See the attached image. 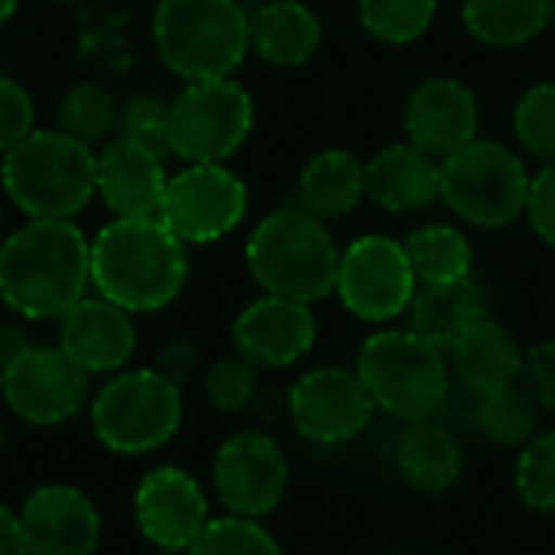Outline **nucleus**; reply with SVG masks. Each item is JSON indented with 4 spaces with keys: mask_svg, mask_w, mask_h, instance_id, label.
Masks as SVG:
<instances>
[{
    "mask_svg": "<svg viewBox=\"0 0 555 555\" xmlns=\"http://www.w3.org/2000/svg\"><path fill=\"white\" fill-rule=\"evenodd\" d=\"M91 283V241L72 221L29 218L0 241V299L23 319H62Z\"/></svg>",
    "mask_w": 555,
    "mask_h": 555,
    "instance_id": "nucleus-1",
    "label": "nucleus"
},
{
    "mask_svg": "<svg viewBox=\"0 0 555 555\" xmlns=\"http://www.w3.org/2000/svg\"><path fill=\"white\" fill-rule=\"evenodd\" d=\"M185 247L159 218H114L91 241V286L127 312L166 309L189 280Z\"/></svg>",
    "mask_w": 555,
    "mask_h": 555,
    "instance_id": "nucleus-2",
    "label": "nucleus"
},
{
    "mask_svg": "<svg viewBox=\"0 0 555 555\" xmlns=\"http://www.w3.org/2000/svg\"><path fill=\"white\" fill-rule=\"evenodd\" d=\"M0 182L23 215L72 221L98 195V153L59 127L33 130L3 153Z\"/></svg>",
    "mask_w": 555,
    "mask_h": 555,
    "instance_id": "nucleus-3",
    "label": "nucleus"
},
{
    "mask_svg": "<svg viewBox=\"0 0 555 555\" xmlns=\"http://www.w3.org/2000/svg\"><path fill=\"white\" fill-rule=\"evenodd\" d=\"M247 270L270 293L296 302H319L335 293L341 250L325 221L299 205L267 215L247 241Z\"/></svg>",
    "mask_w": 555,
    "mask_h": 555,
    "instance_id": "nucleus-4",
    "label": "nucleus"
},
{
    "mask_svg": "<svg viewBox=\"0 0 555 555\" xmlns=\"http://www.w3.org/2000/svg\"><path fill=\"white\" fill-rule=\"evenodd\" d=\"M358 377L377 410L403 423L433 420L452 390L446 351L413 328L374 332L358 351Z\"/></svg>",
    "mask_w": 555,
    "mask_h": 555,
    "instance_id": "nucleus-5",
    "label": "nucleus"
},
{
    "mask_svg": "<svg viewBox=\"0 0 555 555\" xmlns=\"http://www.w3.org/2000/svg\"><path fill=\"white\" fill-rule=\"evenodd\" d=\"M153 42L185 81L231 78L250 52V16L234 0H159Z\"/></svg>",
    "mask_w": 555,
    "mask_h": 555,
    "instance_id": "nucleus-6",
    "label": "nucleus"
},
{
    "mask_svg": "<svg viewBox=\"0 0 555 555\" xmlns=\"http://www.w3.org/2000/svg\"><path fill=\"white\" fill-rule=\"evenodd\" d=\"M439 198L478 228H507L527 215L530 172L507 146L472 140L439 159Z\"/></svg>",
    "mask_w": 555,
    "mask_h": 555,
    "instance_id": "nucleus-7",
    "label": "nucleus"
},
{
    "mask_svg": "<svg viewBox=\"0 0 555 555\" xmlns=\"http://www.w3.org/2000/svg\"><path fill=\"white\" fill-rule=\"evenodd\" d=\"M91 423L101 446L117 455L156 452L182 426V390L156 367L124 371L94 397Z\"/></svg>",
    "mask_w": 555,
    "mask_h": 555,
    "instance_id": "nucleus-8",
    "label": "nucleus"
},
{
    "mask_svg": "<svg viewBox=\"0 0 555 555\" xmlns=\"http://www.w3.org/2000/svg\"><path fill=\"white\" fill-rule=\"evenodd\" d=\"M254 127V101L231 78L189 81L169 104V153L185 163H224Z\"/></svg>",
    "mask_w": 555,
    "mask_h": 555,
    "instance_id": "nucleus-9",
    "label": "nucleus"
},
{
    "mask_svg": "<svg viewBox=\"0 0 555 555\" xmlns=\"http://www.w3.org/2000/svg\"><path fill=\"white\" fill-rule=\"evenodd\" d=\"M247 215V185L224 163H189L169 176L159 221L182 244H211L231 234Z\"/></svg>",
    "mask_w": 555,
    "mask_h": 555,
    "instance_id": "nucleus-10",
    "label": "nucleus"
},
{
    "mask_svg": "<svg viewBox=\"0 0 555 555\" xmlns=\"http://www.w3.org/2000/svg\"><path fill=\"white\" fill-rule=\"evenodd\" d=\"M420 283L406 247L384 234H364L341 250L335 293L345 309L364 322H390L403 315Z\"/></svg>",
    "mask_w": 555,
    "mask_h": 555,
    "instance_id": "nucleus-11",
    "label": "nucleus"
},
{
    "mask_svg": "<svg viewBox=\"0 0 555 555\" xmlns=\"http://www.w3.org/2000/svg\"><path fill=\"white\" fill-rule=\"evenodd\" d=\"M13 416L29 426L68 423L88 400V371H81L59 345H29L7 371L3 393Z\"/></svg>",
    "mask_w": 555,
    "mask_h": 555,
    "instance_id": "nucleus-12",
    "label": "nucleus"
},
{
    "mask_svg": "<svg viewBox=\"0 0 555 555\" xmlns=\"http://www.w3.org/2000/svg\"><path fill=\"white\" fill-rule=\"evenodd\" d=\"M374 410L377 406L358 371L348 367L309 371L289 390V420L296 433L315 446H341L358 439Z\"/></svg>",
    "mask_w": 555,
    "mask_h": 555,
    "instance_id": "nucleus-13",
    "label": "nucleus"
},
{
    "mask_svg": "<svg viewBox=\"0 0 555 555\" xmlns=\"http://www.w3.org/2000/svg\"><path fill=\"white\" fill-rule=\"evenodd\" d=\"M211 481L228 514L260 520L280 507L289 485V465L270 436L237 433L218 449Z\"/></svg>",
    "mask_w": 555,
    "mask_h": 555,
    "instance_id": "nucleus-14",
    "label": "nucleus"
},
{
    "mask_svg": "<svg viewBox=\"0 0 555 555\" xmlns=\"http://www.w3.org/2000/svg\"><path fill=\"white\" fill-rule=\"evenodd\" d=\"M140 533L166 553L189 550L208 527V498L202 485L182 468L150 472L133 498Z\"/></svg>",
    "mask_w": 555,
    "mask_h": 555,
    "instance_id": "nucleus-15",
    "label": "nucleus"
},
{
    "mask_svg": "<svg viewBox=\"0 0 555 555\" xmlns=\"http://www.w3.org/2000/svg\"><path fill=\"white\" fill-rule=\"evenodd\" d=\"M315 345V315L309 302L263 296L234 322V348L254 367H289Z\"/></svg>",
    "mask_w": 555,
    "mask_h": 555,
    "instance_id": "nucleus-16",
    "label": "nucleus"
},
{
    "mask_svg": "<svg viewBox=\"0 0 555 555\" xmlns=\"http://www.w3.org/2000/svg\"><path fill=\"white\" fill-rule=\"evenodd\" d=\"M20 517L29 555H94L101 543V517L72 485L36 488Z\"/></svg>",
    "mask_w": 555,
    "mask_h": 555,
    "instance_id": "nucleus-17",
    "label": "nucleus"
},
{
    "mask_svg": "<svg viewBox=\"0 0 555 555\" xmlns=\"http://www.w3.org/2000/svg\"><path fill=\"white\" fill-rule=\"evenodd\" d=\"M478 101L472 88L455 78H429L423 81L403 114V127L413 146L429 153L433 159H446L478 140Z\"/></svg>",
    "mask_w": 555,
    "mask_h": 555,
    "instance_id": "nucleus-18",
    "label": "nucleus"
},
{
    "mask_svg": "<svg viewBox=\"0 0 555 555\" xmlns=\"http://www.w3.org/2000/svg\"><path fill=\"white\" fill-rule=\"evenodd\" d=\"M59 348L88 374H111L120 371L137 351V328L130 312L98 299L75 302L59 319Z\"/></svg>",
    "mask_w": 555,
    "mask_h": 555,
    "instance_id": "nucleus-19",
    "label": "nucleus"
},
{
    "mask_svg": "<svg viewBox=\"0 0 555 555\" xmlns=\"http://www.w3.org/2000/svg\"><path fill=\"white\" fill-rule=\"evenodd\" d=\"M163 156L127 137H111L98 153V195L114 218H156L166 192Z\"/></svg>",
    "mask_w": 555,
    "mask_h": 555,
    "instance_id": "nucleus-20",
    "label": "nucleus"
},
{
    "mask_svg": "<svg viewBox=\"0 0 555 555\" xmlns=\"http://www.w3.org/2000/svg\"><path fill=\"white\" fill-rule=\"evenodd\" d=\"M367 198L390 215H406L439 198V163L413 143H393L364 163Z\"/></svg>",
    "mask_w": 555,
    "mask_h": 555,
    "instance_id": "nucleus-21",
    "label": "nucleus"
},
{
    "mask_svg": "<svg viewBox=\"0 0 555 555\" xmlns=\"http://www.w3.org/2000/svg\"><path fill=\"white\" fill-rule=\"evenodd\" d=\"M449 354H452V371H455L459 384L475 400L498 393L504 387H514L520 380L524 348L491 315H485L475 328H468L465 338Z\"/></svg>",
    "mask_w": 555,
    "mask_h": 555,
    "instance_id": "nucleus-22",
    "label": "nucleus"
},
{
    "mask_svg": "<svg viewBox=\"0 0 555 555\" xmlns=\"http://www.w3.org/2000/svg\"><path fill=\"white\" fill-rule=\"evenodd\" d=\"M410 328L433 341L442 351H452L468 328H475L488 315L485 289L468 276L455 283L420 286L410 302Z\"/></svg>",
    "mask_w": 555,
    "mask_h": 555,
    "instance_id": "nucleus-23",
    "label": "nucleus"
},
{
    "mask_svg": "<svg viewBox=\"0 0 555 555\" xmlns=\"http://www.w3.org/2000/svg\"><path fill=\"white\" fill-rule=\"evenodd\" d=\"M322 46L319 16L299 0H270L250 13V49L270 65H302Z\"/></svg>",
    "mask_w": 555,
    "mask_h": 555,
    "instance_id": "nucleus-24",
    "label": "nucleus"
},
{
    "mask_svg": "<svg viewBox=\"0 0 555 555\" xmlns=\"http://www.w3.org/2000/svg\"><path fill=\"white\" fill-rule=\"evenodd\" d=\"M361 198H367L364 185V163L348 150H322L315 153L296 189V205L319 221H335L351 215Z\"/></svg>",
    "mask_w": 555,
    "mask_h": 555,
    "instance_id": "nucleus-25",
    "label": "nucleus"
},
{
    "mask_svg": "<svg viewBox=\"0 0 555 555\" xmlns=\"http://www.w3.org/2000/svg\"><path fill=\"white\" fill-rule=\"evenodd\" d=\"M397 465L406 485L420 494H446L462 478V446L452 429L436 420L406 423Z\"/></svg>",
    "mask_w": 555,
    "mask_h": 555,
    "instance_id": "nucleus-26",
    "label": "nucleus"
},
{
    "mask_svg": "<svg viewBox=\"0 0 555 555\" xmlns=\"http://www.w3.org/2000/svg\"><path fill=\"white\" fill-rule=\"evenodd\" d=\"M465 26L488 46H524L550 26L546 0H465Z\"/></svg>",
    "mask_w": 555,
    "mask_h": 555,
    "instance_id": "nucleus-27",
    "label": "nucleus"
},
{
    "mask_svg": "<svg viewBox=\"0 0 555 555\" xmlns=\"http://www.w3.org/2000/svg\"><path fill=\"white\" fill-rule=\"evenodd\" d=\"M406 257L416 273L420 286L433 283H455L472 276V244L468 237L452 224H426L416 228L406 241Z\"/></svg>",
    "mask_w": 555,
    "mask_h": 555,
    "instance_id": "nucleus-28",
    "label": "nucleus"
},
{
    "mask_svg": "<svg viewBox=\"0 0 555 555\" xmlns=\"http://www.w3.org/2000/svg\"><path fill=\"white\" fill-rule=\"evenodd\" d=\"M475 416H478V429L488 442H494L501 449H524L537 436L540 406L520 384H514L498 393L478 397Z\"/></svg>",
    "mask_w": 555,
    "mask_h": 555,
    "instance_id": "nucleus-29",
    "label": "nucleus"
},
{
    "mask_svg": "<svg viewBox=\"0 0 555 555\" xmlns=\"http://www.w3.org/2000/svg\"><path fill=\"white\" fill-rule=\"evenodd\" d=\"M117 111L120 104L111 98L107 88L94 85V81H81L72 85L59 104V130L94 146V143H107L111 133L117 130Z\"/></svg>",
    "mask_w": 555,
    "mask_h": 555,
    "instance_id": "nucleus-30",
    "label": "nucleus"
},
{
    "mask_svg": "<svg viewBox=\"0 0 555 555\" xmlns=\"http://www.w3.org/2000/svg\"><path fill=\"white\" fill-rule=\"evenodd\" d=\"M439 0H358L361 23L390 46L416 42L436 20Z\"/></svg>",
    "mask_w": 555,
    "mask_h": 555,
    "instance_id": "nucleus-31",
    "label": "nucleus"
},
{
    "mask_svg": "<svg viewBox=\"0 0 555 555\" xmlns=\"http://www.w3.org/2000/svg\"><path fill=\"white\" fill-rule=\"evenodd\" d=\"M189 555H283V550L273 540V533L260 527L254 517L228 514L208 520V527L189 546Z\"/></svg>",
    "mask_w": 555,
    "mask_h": 555,
    "instance_id": "nucleus-32",
    "label": "nucleus"
},
{
    "mask_svg": "<svg viewBox=\"0 0 555 555\" xmlns=\"http://www.w3.org/2000/svg\"><path fill=\"white\" fill-rule=\"evenodd\" d=\"M517 494L537 514H555V429L537 433L517 459Z\"/></svg>",
    "mask_w": 555,
    "mask_h": 555,
    "instance_id": "nucleus-33",
    "label": "nucleus"
},
{
    "mask_svg": "<svg viewBox=\"0 0 555 555\" xmlns=\"http://www.w3.org/2000/svg\"><path fill=\"white\" fill-rule=\"evenodd\" d=\"M514 130L520 146L540 163L555 159V85L540 81L524 91L514 111Z\"/></svg>",
    "mask_w": 555,
    "mask_h": 555,
    "instance_id": "nucleus-34",
    "label": "nucleus"
},
{
    "mask_svg": "<svg viewBox=\"0 0 555 555\" xmlns=\"http://www.w3.org/2000/svg\"><path fill=\"white\" fill-rule=\"evenodd\" d=\"M117 137L150 146L153 153H169V104L159 94H133L117 111Z\"/></svg>",
    "mask_w": 555,
    "mask_h": 555,
    "instance_id": "nucleus-35",
    "label": "nucleus"
},
{
    "mask_svg": "<svg viewBox=\"0 0 555 555\" xmlns=\"http://www.w3.org/2000/svg\"><path fill=\"white\" fill-rule=\"evenodd\" d=\"M257 393V367L247 358H221L205 374V397L221 413H241Z\"/></svg>",
    "mask_w": 555,
    "mask_h": 555,
    "instance_id": "nucleus-36",
    "label": "nucleus"
},
{
    "mask_svg": "<svg viewBox=\"0 0 555 555\" xmlns=\"http://www.w3.org/2000/svg\"><path fill=\"white\" fill-rule=\"evenodd\" d=\"M33 130H36V107L29 91L20 81L0 75V153H10Z\"/></svg>",
    "mask_w": 555,
    "mask_h": 555,
    "instance_id": "nucleus-37",
    "label": "nucleus"
},
{
    "mask_svg": "<svg viewBox=\"0 0 555 555\" xmlns=\"http://www.w3.org/2000/svg\"><path fill=\"white\" fill-rule=\"evenodd\" d=\"M517 384L533 397L540 410L555 413V341H543L524 351V367Z\"/></svg>",
    "mask_w": 555,
    "mask_h": 555,
    "instance_id": "nucleus-38",
    "label": "nucleus"
},
{
    "mask_svg": "<svg viewBox=\"0 0 555 555\" xmlns=\"http://www.w3.org/2000/svg\"><path fill=\"white\" fill-rule=\"evenodd\" d=\"M527 218H530L533 231L555 247V159L543 163V169L530 179Z\"/></svg>",
    "mask_w": 555,
    "mask_h": 555,
    "instance_id": "nucleus-39",
    "label": "nucleus"
},
{
    "mask_svg": "<svg viewBox=\"0 0 555 555\" xmlns=\"http://www.w3.org/2000/svg\"><path fill=\"white\" fill-rule=\"evenodd\" d=\"M156 371L182 387L198 371V348L192 341H185V338H176V341L163 345L159 354H156Z\"/></svg>",
    "mask_w": 555,
    "mask_h": 555,
    "instance_id": "nucleus-40",
    "label": "nucleus"
},
{
    "mask_svg": "<svg viewBox=\"0 0 555 555\" xmlns=\"http://www.w3.org/2000/svg\"><path fill=\"white\" fill-rule=\"evenodd\" d=\"M0 555H29L26 533H23V517L0 504Z\"/></svg>",
    "mask_w": 555,
    "mask_h": 555,
    "instance_id": "nucleus-41",
    "label": "nucleus"
},
{
    "mask_svg": "<svg viewBox=\"0 0 555 555\" xmlns=\"http://www.w3.org/2000/svg\"><path fill=\"white\" fill-rule=\"evenodd\" d=\"M26 348H29V338L16 325H0V371H7Z\"/></svg>",
    "mask_w": 555,
    "mask_h": 555,
    "instance_id": "nucleus-42",
    "label": "nucleus"
},
{
    "mask_svg": "<svg viewBox=\"0 0 555 555\" xmlns=\"http://www.w3.org/2000/svg\"><path fill=\"white\" fill-rule=\"evenodd\" d=\"M16 7H20V0H0V26L16 13Z\"/></svg>",
    "mask_w": 555,
    "mask_h": 555,
    "instance_id": "nucleus-43",
    "label": "nucleus"
},
{
    "mask_svg": "<svg viewBox=\"0 0 555 555\" xmlns=\"http://www.w3.org/2000/svg\"><path fill=\"white\" fill-rule=\"evenodd\" d=\"M234 3H237V7H241L247 16H250L254 10H260V7H263V3H270V0H234Z\"/></svg>",
    "mask_w": 555,
    "mask_h": 555,
    "instance_id": "nucleus-44",
    "label": "nucleus"
},
{
    "mask_svg": "<svg viewBox=\"0 0 555 555\" xmlns=\"http://www.w3.org/2000/svg\"><path fill=\"white\" fill-rule=\"evenodd\" d=\"M550 3V26H555V0H546Z\"/></svg>",
    "mask_w": 555,
    "mask_h": 555,
    "instance_id": "nucleus-45",
    "label": "nucleus"
},
{
    "mask_svg": "<svg viewBox=\"0 0 555 555\" xmlns=\"http://www.w3.org/2000/svg\"><path fill=\"white\" fill-rule=\"evenodd\" d=\"M0 393H3V371H0Z\"/></svg>",
    "mask_w": 555,
    "mask_h": 555,
    "instance_id": "nucleus-46",
    "label": "nucleus"
},
{
    "mask_svg": "<svg viewBox=\"0 0 555 555\" xmlns=\"http://www.w3.org/2000/svg\"><path fill=\"white\" fill-rule=\"evenodd\" d=\"M0 449H3V429H0Z\"/></svg>",
    "mask_w": 555,
    "mask_h": 555,
    "instance_id": "nucleus-47",
    "label": "nucleus"
},
{
    "mask_svg": "<svg viewBox=\"0 0 555 555\" xmlns=\"http://www.w3.org/2000/svg\"><path fill=\"white\" fill-rule=\"evenodd\" d=\"M59 3H75V0H59Z\"/></svg>",
    "mask_w": 555,
    "mask_h": 555,
    "instance_id": "nucleus-48",
    "label": "nucleus"
},
{
    "mask_svg": "<svg viewBox=\"0 0 555 555\" xmlns=\"http://www.w3.org/2000/svg\"><path fill=\"white\" fill-rule=\"evenodd\" d=\"M163 555H179V553H163Z\"/></svg>",
    "mask_w": 555,
    "mask_h": 555,
    "instance_id": "nucleus-49",
    "label": "nucleus"
},
{
    "mask_svg": "<svg viewBox=\"0 0 555 555\" xmlns=\"http://www.w3.org/2000/svg\"><path fill=\"white\" fill-rule=\"evenodd\" d=\"M0 224H3V215H0Z\"/></svg>",
    "mask_w": 555,
    "mask_h": 555,
    "instance_id": "nucleus-50",
    "label": "nucleus"
}]
</instances>
